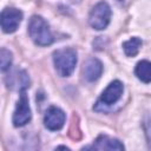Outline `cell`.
Returning <instances> with one entry per match:
<instances>
[{
  "label": "cell",
  "instance_id": "cell-7",
  "mask_svg": "<svg viewBox=\"0 0 151 151\" xmlns=\"http://www.w3.org/2000/svg\"><path fill=\"white\" fill-rule=\"evenodd\" d=\"M65 120H66L65 112L55 106H51L44 116V124L51 131L60 130L64 126Z\"/></svg>",
  "mask_w": 151,
  "mask_h": 151
},
{
  "label": "cell",
  "instance_id": "cell-2",
  "mask_svg": "<svg viewBox=\"0 0 151 151\" xmlns=\"http://www.w3.org/2000/svg\"><path fill=\"white\" fill-rule=\"evenodd\" d=\"M53 63L57 72L61 77H68L76 68L77 65V52L76 50L67 47L57 50L53 53Z\"/></svg>",
  "mask_w": 151,
  "mask_h": 151
},
{
  "label": "cell",
  "instance_id": "cell-14",
  "mask_svg": "<svg viewBox=\"0 0 151 151\" xmlns=\"http://www.w3.org/2000/svg\"><path fill=\"white\" fill-rule=\"evenodd\" d=\"M116 1L119 2V4H122V5H126V4L130 2V0H116Z\"/></svg>",
  "mask_w": 151,
  "mask_h": 151
},
{
  "label": "cell",
  "instance_id": "cell-10",
  "mask_svg": "<svg viewBox=\"0 0 151 151\" xmlns=\"http://www.w3.org/2000/svg\"><path fill=\"white\" fill-rule=\"evenodd\" d=\"M134 74H136V77L140 81H143L145 84L151 83V61H149V60H140L136 65Z\"/></svg>",
  "mask_w": 151,
  "mask_h": 151
},
{
  "label": "cell",
  "instance_id": "cell-8",
  "mask_svg": "<svg viewBox=\"0 0 151 151\" xmlns=\"http://www.w3.org/2000/svg\"><path fill=\"white\" fill-rule=\"evenodd\" d=\"M103 73V64L97 58H91L84 64L83 76L87 81H96Z\"/></svg>",
  "mask_w": 151,
  "mask_h": 151
},
{
  "label": "cell",
  "instance_id": "cell-11",
  "mask_svg": "<svg viewBox=\"0 0 151 151\" xmlns=\"http://www.w3.org/2000/svg\"><path fill=\"white\" fill-rule=\"evenodd\" d=\"M142 45H143L142 39H139L138 37H133L123 42V50L127 57H134L138 54Z\"/></svg>",
  "mask_w": 151,
  "mask_h": 151
},
{
  "label": "cell",
  "instance_id": "cell-5",
  "mask_svg": "<svg viewBox=\"0 0 151 151\" xmlns=\"http://www.w3.org/2000/svg\"><path fill=\"white\" fill-rule=\"evenodd\" d=\"M22 19V13L21 11L13 8V7H7L2 9L1 12V28L5 33H13L17 31L18 26L20 25Z\"/></svg>",
  "mask_w": 151,
  "mask_h": 151
},
{
  "label": "cell",
  "instance_id": "cell-3",
  "mask_svg": "<svg viewBox=\"0 0 151 151\" xmlns=\"http://www.w3.org/2000/svg\"><path fill=\"white\" fill-rule=\"evenodd\" d=\"M111 19V8L105 1L98 2L90 12L88 22L94 29H104L107 27Z\"/></svg>",
  "mask_w": 151,
  "mask_h": 151
},
{
  "label": "cell",
  "instance_id": "cell-13",
  "mask_svg": "<svg viewBox=\"0 0 151 151\" xmlns=\"http://www.w3.org/2000/svg\"><path fill=\"white\" fill-rule=\"evenodd\" d=\"M144 129H145V133L149 140V146L151 149V118H146L145 123H144Z\"/></svg>",
  "mask_w": 151,
  "mask_h": 151
},
{
  "label": "cell",
  "instance_id": "cell-9",
  "mask_svg": "<svg viewBox=\"0 0 151 151\" xmlns=\"http://www.w3.org/2000/svg\"><path fill=\"white\" fill-rule=\"evenodd\" d=\"M91 149H96V150H124V145L114 138H111L109 136L105 134H100L96 142L93 143V145L91 146Z\"/></svg>",
  "mask_w": 151,
  "mask_h": 151
},
{
  "label": "cell",
  "instance_id": "cell-1",
  "mask_svg": "<svg viewBox=\"0 0 151 151\" xmlns=\"http://www.w3.org/2000/svg\"><path fill=\"white\" fill-rule=\"evenodd\" d=\"M28 33L31 39L39 46H48L53 42V35L47 21L39 15H33L29 19Z\"/></svg>",
  "mask_w": 151,
  "mask_h": 151
},
{
  "label": "cell",
  "instance_id": "cell-6",
  "mask_svg": "<svg viewBox=\"0 0 151 151\" xmlns=\"http://www.w3.org/2000/svg\"><path fill=\"white\" fill-rule=\"evenodd\" d=\"M124 91V86L119 80H113L112 83H110L107 85V87L103 91L97 105H105V106H111L113 104H116Z\"/></svg>",
  "mask_w": 151,
  "mask_h": 151
},
{
  "label": "cell",
  "instance_id": "cell-4",
  "mask_svg": "<svg viewBox=\"0 0 151 151\" xmlns=\"http://www.w3.org/2000/svg\"><path fill=\"white\" fill-rule=\"evenodd\" d=\"M32 113L28 104V98L25 92V90L20 91V98L18 100V104L15 106L14 113H13V124L14 126H24L31 120Z\"/></svg>",
  "mask_w": 151,
  "mask_h": 151
},
{
  "label": "cell",
  "instance_id": "cell-12",
  "mask_svg": "<svg viewBox=\"0 0 151 151\" xmlns=\"http://www.w3.org/2000/svg\"><path fill=\"white\" fill-rule=\"evenodd\" d=\"M12 64V53L6 50V48H1L0 51V65H1V71L5 72L6 70L9 68Z\"/></svg>",
  "mask_w": 151,
  "mask_h": 151
}]
</instances>
